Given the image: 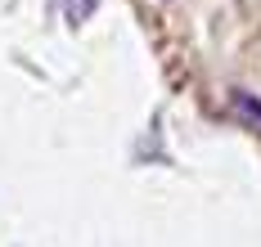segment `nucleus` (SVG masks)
I'll list each match as a JSON object with an SVG mask.
<instances>
[{"label":"nucleus","instance_id":"f257e3e1","mask_svg":"<svg viewBox=\"0 0 261 247\" xmlns=\"http://www.w3.org/2000/svg\"><path fill=\"white\" fill-rule=\"evenodd\" d=\"M234 108L243 112V117H252V121L261 126V99H257V95H243V90H239V95H234Z\"/></svg>","mask_w":261,"mask_h":247},{"label":"nucleus","instance_id":"f03ea898","mask_svg":"<svg viewBox=\"0 0 261 247\" xmlns=\"http://www.w3.org/2000/svg\"><path fill=\"white\" fill-rule=\"evenodd\" d=\"M90 9H95V0H72V5H68V23H81Z\"/></svg>","mask_w":261,"mask_h":247}]
</instances>
